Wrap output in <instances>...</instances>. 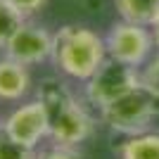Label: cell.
I'll list each match as a JSON object with an SVG mask.
<instances>
[{
    "label": "cell",
    "mask_w": 159,
    "mask_h": 159,
    "mask_svg": "<svg viewBox=\"0 0 159 159\" xmlns=\"http://www.w3.org/2000/svg\"><path fill=\"white\" fill-rule=\"evenodd\" d=\"M36 159H86V157L81 154L79 147H74V145H57V143H55L52 147H48V150L38 152Z\"/></svg>",
    "instance_id": "4fadbf2b"
},
{
    "label": "cell",
    "mask_w": 159,
    "mask_h": 159,
    "mask_svg": "<svg viewBox=\"0 0 159 159\" xmlns=\"http://www.w3.org/2000/svg\"><path fill=\"white\" fill-rule=\"evenodd\" d=\"M121 159H159V133L145 131L131 138L119 150Z\"/></svg>",
    "instance_id": "9c48e42d"
},
{
    "label": "cell",
    "mask_w": 159,
    "mask_h": 159,
    "mask_svg": "<svg viewBox=\"0 0 159 159\" xmlns=\"http://www.w3.org/2000/svg\"><path fill=\"white\" fill-rule=\"evenodd\" d=\"M5 55L26 66L40 64L52 57V33L45 26L24 21L5 45Z\"/></svg>",
    "instance_id": "52a82bcc"
},
{
    "label": "cell",
    "mask_w": 159,
    "mask_h": 159,
    "mask_svg": "<svg viewBox=\"0 0 159 159\" xmlns=\"http://www.w3.org/2000/svg\"><path fill=\"white\" fill-rule=\"evenodd\" d=\"M38 100L45 105L50 121V138L57 145L79 147L93 135L95 121L86 112L79 98L69 90L62 79H45L38 88Z\"/></svg>",
    "instance_id": "6da1fadb"
},
{
    "label": "cell",
    "mask_w": 159,
    "mask_h": 159,
    "mask_svg": "<svg viewBox=\"0 0 159 159\" xmlns=\"http://www.w3.org/2000/svg\"><path fill=\"white\" fill-rule=\"evenodd\" d=\"M50 60L64 76L76 81H88L98 71V66L107 60L105 38L88 26L66 24L57 33H52Z\"/></svg>",
    "instance_id": "7a4b0ae2"
},
{
    "label": "cell",
    "mask_w": 159,
    "mask_h": 159,
    "mask_svg": "<svg viewBox=\"0 0 159 159\" xmlns=\"http://www.w3.org/2000/svg\"><path fill=\"white\" fill-rule=\"evenodd\" d=\"M138 81L140 74L135 66L121 64V62L107 57L98 66V71L86 81V98L93 107L105 109L114 100H119L124 93H128L133 86H138Z\"/></svg>",
    "instance_id": "5b68a950"
},
{
    "label": "cell",
    "mask_w": 159,
    "mask_h": 159,
    "mask_svg": "<svg viewBox=\"0 0 159 159\" xmlns=\"http://www.w3.org/2000/svg\"><path fill=\"white\" fill-rule=\"evenodd\" d=\"M143 81H147L150 86H154L159 90V55L154 57V60H150L147 62V66H145V71H143V76H140Z\"/></svg>",
    "instance_id": "9a60e30c"
},
{
    "label": "cell",
    "mask_w": 159,
    "mask_h": 159,
    "mask_svg": "<svg viewBox=\"0 0 159 159\" xmlns=\"http://www.w3.org/2000/svg\"><path fill=\"white\" fill-rule=\"evenodd\" d=\"M5 131L12 135L17 143L36 150L38 143L43 138L50 135V121H48V112L45 105L38 98L24 102L21 107H17L5 121H2Z\"/></svg>",
    "instance_id": "8992f818"
},
{
    "label": "cell",
    "mask_w": 159,
    "mask_h": 159,
    "mask_svg": "<svg viewBox=\"0 0 159 159\" xmlns=\"http://www.w3.org/2000/svg\"><path fill=\"white\" fill-rule=\"evenodd\" d=\"M102 121L116 133L124 135H138L145 133L154 119H159V90L140 79L138 86H133L112 105L100 109Z\"/></svg>",
    "instance_id": "3957f363"
},
{
    "label": "cell",
    "mask_w": 159,
    "mask_h": 159,
    "mask_svg": "<svg viewBox=\"0 0 159 159\" xmlns=\"http://www.w3.org/2000/svg\"><path fill=\"white\" fill-rule=\"evenodd\" d=\"M121 19L135 21L152 26V21L159 17V0H114Z\"/></svg>",
    "instance_id": "30bf717a"
},
{
    "label": "cell",
    "mask_w": 159,
    "mask_h": 159,
    "mask_svg": "<svg viewBox=\"0 0 159 159\" xmlns=\"http://www.w3.org/2000/svg\"><path fill=\"white\" fill-rule=\"evenodd\" d=\"M38 152L31 147L21 145L5 131V126L0 124V159H36Z\"/></svg>",
    "instance_id": "7c38bea8"
},
{
    "label": "cell",
    "mask_w": 159,
    "mask_h": 159,
    "mask_svg": "<svg viewBox=\"0 0 159 159\" xmlns=\"http://www.w3.org/2000/svg\"><path fill=\"white\" fill-rule=\"evenodd\" d=\"M150 29H152V36H154V45H157V50H159V17L152 21V26H150Z\"/></svg>",
    "instance_id": "2e32d148"
},
{
    "label": "cell",
    "mask_w": 159,
    "mask_h": 159,
    "mask_svg": "<svg viewBox=\"0 0 159 159\" xmlns=\"http://www.w3.org/2000/svg\"><path fill=\"white\" fill-rule=\"evenodd\" d=\"M31 90V74L29 66L12 57L0 60V100L2 102H19Z\"/></svg>",
    "instance_id": "ba28073f"
},
{
    "label": "cell",
    "mask_w": 159,
    "mask_h": 159,
    "mask_svg": "<svg viewBox=\"0 0 159 159\" xmlns=\"http://www.w3.org/2000/svg\"><path fill=\"white\" fill-rule=\"evenodd\" d=\"M26 21V17L14 10L7 0H0V50H5V45L10 43V38L14 36V31Z\"/></svg>",
    "instance_id": "8fae6325"
},
{
    "label": "cell",
    "mask_w": 159,
    "mask_h": 159,
    "mask_svg": "<svg viewBox=\"0 0 159 159\" xmlns=\"http://www.w3.org/2000/svg\"><path fill=\"white\" fill-rule=\"evenodd\" d=\"M105 45H107V57L109 60H116L121 64L135 66V69L147 64L152 50L157 48L152 29L145 26V24L128 21V19L112 24V29L105 38Z\"/></svg>",
    "instance_id": "277c9868"
},
{
    "label": "cell",
    "mask_w": 159,
    "mask_h": 159,
    "mask_svg": "<svg viewBox=\"0 0 159 159\" xmlns=\"http://www.w3.org/2000/svg\"><path fill=\"white\" fill-rule=\"evenodd\" d=\"M7 2H10L14 10H19L24 17H31V14H36L40 7L45 5L48 0H7Z\"/></svg>",
    "instance_id": "5bb4252c"
}]
</instances>
